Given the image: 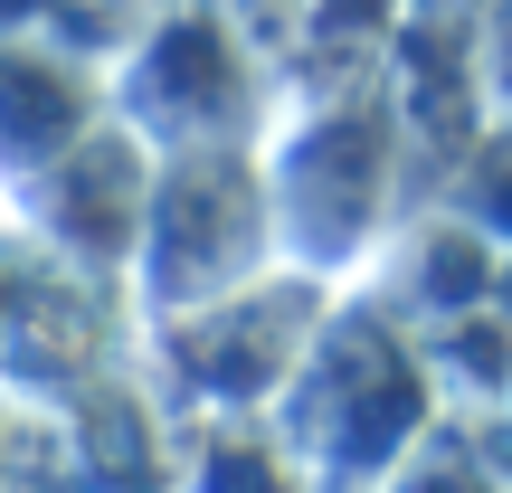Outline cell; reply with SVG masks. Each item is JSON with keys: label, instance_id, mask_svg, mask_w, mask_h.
<instances>
[{"label": "cell", "instance_id": "1", "mask_svg": "<svg viewBox=\"0 0 512 493\" xmlns=\"http://www.w3.org/2000/svg\"><path fill=\"white\" fill-rule=\"evenodd\" d=\"M143 219H152L143 152H133L124 133H105V124H95L57 171H38V228L67 238V256H86V266L133 256L143 247Z\"/></svg>", "mask_w": 512, "mask_h": 493}, {"label": "cell", "instance_id": "3", "mask_svg": "<svg viewBox=\"0 0 512 493\" xmlns=\"http://www.w3.org/2000/svg\"><path fill=\"white\" fill-rule=\"evenodd\" d=\"M38 10H57V0H0V38H29Z\"/></svg>", "mask_w": 512, "mask_h": 493}, {"label": "cell", "instance_id": "2", "mask_svg": "<svg viewBox=\"0 0 512 493\" xmlns=\"http://www.w3.org/2000/svg\"><path fill=\"white\" fill-rule=\"evenodd\" d=\"M95 133V76L57 38H0V171L38 181Z\"/></svg>", "mask_w": 512, "mask_h": 493}]
</instances>
